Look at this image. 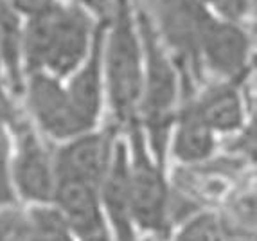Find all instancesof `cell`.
Masks as SVG:
<instances>
[{"label": "cell", "instance_id": "d6986e66", "mask_svg": "<svg viewBox=\"0 0 257 241\" xmlns=\"http://www.w3.org/2000/svg\"><path fill=\"white\" fill-rule=\"evenodd\" d=\"M210 13L223 20L237 22L248 9L250 0H200Z\"/></svg>", "mask_w": 257, "mask_h": 241}, {"label": "cell", "instance_id": "2e32d148", "mask_svg": "<svg viewBox=\"0 0 257 241\" xmlns=\"http://www.w3.org/2000/svg\"><path fill=\"white\" fill-rule=\"evenodd\" d=\"M173 241H227V239H225L221 221L214 214H210V212H200V214L189 218L182 225Z\"/></svg>", "mask_w": 257, "mask_h": 241}, {"label": "cell", "instance_id": "8fae6325", "mask_svg": "<svg viewBox=\"0 0 257 241\" xmlns=\"http://www.w3.org/2000/svg\"><path fill=\"white\" fill-rule=\"evenodd\" d=\"M106 18L101 22L97 35L92 43L88 56L79 67L65 79L63 85L72 99L74 106L79 110L90 125L97 126V120L104 106V70H103V38Z\"/></svg>", "mask_w": 257, "mask_h": 241}, {"label": "cell", "instance_id": "ba28073f", "mask_svg": "<svg viewBox=\"0 0 257 241\" xmlns=\"http://www.w3.org/2000/svg\"><path fill=\"white\" fill-rule=\"evenodd\" d=\"M115 139L111 132L92 130L61 142L54 150L56 180H76L101 189L110 168Z\"/></svg>", "mask_w": 257, "mask_h": 241}, {"label": "cell", "instance_id": "8992f818", "mask_svg": "<svg viewBox=\"0 0 257 241\" xmlns=\"http://www.w3.org/2000/svg\"><path fill=\"white\" fill-rule=\"evenodd\" d=\"M22 97L31 125L45 139L65 142L95 130L74 106L63 81L45 72L27 74Z\"/></svg>", "mask_w": 257, "mask_h": 241}, {"label": "cell", "instance_id": "6da1fadb", "mask_svg": "<svg viewBox=\"0 0 257 241\" xmlns=\"http://www.w3.org/2000/svg\"><path fill=\"white\" fill-rule=\"evenodd\" d=\"M103 20L69 0H60L47 13L26 20L22 47L26 76L45 72L65 81L88 56Z\"/></svg>", "mask_w": 257, "mask_h": 241}, {"label": "cell", "instance_id": "7402d4cb", "mask_svg": "<svg viewBox=\"0 0 257 241\" xmlns=\"http://www.w3.org/2000/svg\"><path fill=\"white\" fill-rule=\"evenodd\" d=\"M76 241H113V236H111L110 227H104L95 230V232L86 234V236L76 237Z\"/></svg>", "mask_w": 257, "mask_h": 241}, {"label": "cell", "instance_id": "9c48e42d", "mask_svg": "<svg viewBox=\"0 0 257 241\" xmlns=\"http://www.w3.org/2000/svg\"><path fill=\"white\" fill-rule=\"evenodd\" d=\"M250 38L237 22L212 15L200 43V69H207L221 81H237L248 67Z\"/></svg>", "mask_w": 257, "mask_h": 241}, {"label": "cell", "instance_id": "5b68a950", "mask_svg": "<svg viewBox=\"0 0 257 241\" xmlns=\"http://www.w3.org/2000/svg\"><path fill=\"white\" fill-rule=\"evenodd\" d=\"M11 184L17 200L29 205H51L56 189L54 151L26 117L11 126Z\"/></svg>", "mask_w": 257, "mask_h": 241}, {"label": "cell", "instance_id": "277c9868", "mask_svg": "<svg viewBox=\"0 0 257 241\" xmlns=\"http://www.w3.org/2000/svg\"><path fill=\"white\" fill-rule=\"evenodd\" d=\"M130 216L133 227L148 234H164L169 225V191L164 166L155 160L139 123L130 126Z\"/></svg>", "mask_w": 257, "mask_h": 241}, {"label": "cell", "instance_id": "ffe728a7", "mask_svg": "<svg viewBox=\"0 0 257 241\" xmlns=\"http://www.w3.org/2000/svg\"><path fill=\"white\" fill-rule=\"evenodd\" d=\"M2 2L11 11H15L22 20H31V18L47 13L60 0H2Z\"/></svg>", "mask_w": 257, "mask_h": 241}, {"label": "cell", "instance_id": "30bf717a", "mask_svg": "<svg viewBox=\"0 0 257 241\" xmlns=\"http://www.w3.org/2000/svg\"><path fill=\"white\" fill-rule=\"evenodd\" d=\"M52 207L60 212L74 237L108 227L97 187L76 180H56Z\"/></svg>", "mask_w": 257, "mask_h": 241}, {"label": "cell", "instance_id": "3957f363", "mask_svg": "<svg viewBox=\"0 0 257 241\" xmlns=\"http://www.w3.org/2000/svg\"><path fill=\"white\" fill-rule=\"evenodd\" d=\"M135 18L144 54V83L137 123L144 132L151 155L164 166L166 146L178 112V65L162 45L148 13H135Z\"/></svg>", "mask_w": 257, "mask_h": 241}, {"label": "cell", "instance_id": "4fadbf2b", "mask_svg": "<svg viewBox=\"0 0 257 241\" xmlns=\"http://www.w3.org/2000/svg\"><path fill=\"white\" fill-rule=\"evenodd\" d=\"M171 132L173 155L180 162H202L212 155L216 146V135L207 128L191 104L176 112Z\"/></svg>", "mask_w": 257, "mask_h": 241}, {"label": "cell", "instance_id": "44dd1931", "mask_svg": "<svg viewBox=\"0 0 257 241\" xmlns=\"http://www.w3.org/2000/svg\"><path fill=\"white\" fill-rule=\"evenodd\" d=\"M69 2H76V4L85 6L99 20L106 18L111 11V6H113V0H69Z\"/></svg>", "mask_w": 257, "mask_h": 241}, {"label": "cell", "instance_id": "cb8c5ba5", "mask_svg": "<svg viewBox=\"0 0 257 241\" xmlns=\"http://www.w3.org/2000/svg\"><path fill=\"white\" fill-rule=\"evenodd\" d=\"M0 79H2V61H0ZM4 81V79H2Z\"/></svg>", "mask_w": 257, "mask_h": 241}, {"label": "cell", "instance_id": "e0dca14e", "mask_svg": "<svg viewBox=\"0 0 257 241\" xmlns=\"http://www.w3.org/2000/svg\"><path fill=\"white\" fill-rule=\"evenodd\" d=\"M11 153H13L11 130L0 119V209L17 205L18 202L11 184Z\"/></svg>", "mask_w": 257, "mask_h": 241}, {"label": "cell", "instance_id": "52a82bcc", "mask_svg": "<svg viewBox=\"0 0 257 241\" xmlns=\"http://www.w3.org/2000/svg\"><path fill=\"white\" fill-rule=\"evenodd\" d=\"M148 17L175 63L200 70V43L212 18L207 6L200 0H157Z\"/></svg>", "mask_w": 257, "mask_h": 241}, {"label": "cell", "instance_id": "ac0fdd59", "mask_svg": "<svg viewBox=\"0 0 257 241\" xmlns=\"http://www.w3.org/2000/svg\"><path fill=\"white\" fill-rule=\"evenodd\" d=\"M0 241H33L27 211L18 203L0 209Z\"/></svg>", "mask_w": 257, "mask_h": 241}, {"label": "cell", "instance_id": "7c38bea8", "mask_svg": "<svg viewBox=\"0 0 257 241\" xmlns=\"http://www.w3.org/2000/svg\"><path fill=\"white\" fill-rule=\"evenodd\" d=\"M212 134H232L244 120V106L236 81H219L191 103Z\"/></svg>", "mask_w": 257, "mask_h": 241}, {"label": "cell", "instance_id": "9a60e30c", "mask_svg": "<svg viewBox=\"0 0 257 241\" xmlns=\"http://www.w3.org/2000/svg\"><path fill=\"white\" fill-rule=\"evenodd\" d=\"M26 211L33 241H76L60 212L52 205H31Z\"/></svg>", "mask_w": 257, "mask_h": 241}, {"label": "cell", "instance_id": "5bb4252c", "mask_svg": "<svg viewBox=\"0 0 257 241\" xmlns=\"http://www.w3.org/2000/svg\"><path fill=\"white\" fill-rule=\"evenodd\" d=\"M24 24L15 11L0 0V61H2V79L11 94H20L26 81L22 47H24Z\"/></svg>", "mask_w": 257, "mask_h": 241}, {"label": "cell", "instance_id": "603a6c76", "mask_svg": "<svg viewBox=\"0 0 257 241\" xmlns=\"http://www.w3.org/2000/svg\"><path fill=\"white\" fill-rule=\"evenodd\" d=\"M113 241H151L150 237H142L139 236L137 230H132V232H126V234H120V236H115Z\"/></svg>", "mask_w": 257, "mask_h": 241}, {"label": "cell", "instance_id": "7a4b0ae2", "mask_svg": "<svg viewBox=\"0 0 257 241\" xmlns=\"http://www.w3.org/2000/svg\"><path fill=\"white\" fill-rule=\"evenodd\" d=\"M104 101L117 125L137 123L144 83V54L130 0H113L103 38Z\"/></svg>", "mask_w": 257, "mask_h": 241}]
</instances>
